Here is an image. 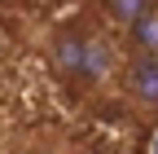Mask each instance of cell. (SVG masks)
I'll use <instances>...</instances> for the list:
<instances>
[{
  "label": "cell",
  "mask_w": 158,
  "mask_h": 154,
  "mask_svg": "<svg viewBox=\"0 0 158 154\" xmlns=\"http://www.w3.org/2000/svg\"><path fill=\"white\" fill-rule=\"evenodd\" d=\"M132 35H136V44H141L145 53H158V13L149 9V13H141L132 22Z\"/></svg>",
  "instance_id": "obj_5"
},
{
  "label": "cell",
  "mask_w": 158,
  "mask_h": 154,
  "mask_svg": "<svg viewBox=\"0 0 158 154\" xmlns=\"http://www.w3.org/2000/svg\"><path fill=\"white\" fill-rule=\"evenodd\" d=\"M127 92L145 106H158V53L136 57L132 71H127Z\"/></svg>",
  "instance_id": "obj_2"
},
{
  "label": "cell",
  "mask_w": 158,
  "mask_h": 154,
  "mask_svg": "<svg viewBox=\"0 0 158 154\" xmlns=\"http://www.w3.org/2000/svg\"><path fill=\"white\" fill-rule=\"evenodd\" d=\"M114 66V53L106 40H97V35H88V44H84V75H79V84H97V79H106Z\"/></svg>",
  "instance_id": "obj_3"
},
{
  "label": "cell",
  "mask_w": 158,
  "mask_h": 154,
  "mask_svg": "<svg viewBox=\"0 0 158 154\" xmlns=\"http://www.w3.org/2000/svg\"><path fill=\"white\" fill-rule=\"evenodd\" d=\"M101 5H106V13L114 22H123V27H132L141 13H149V0H101Z\"/></svg>",
  "instance_id": "obj_4"
},
{
  "label": "cell",
  "mask_w": 158,
  "mask_h": 154,
  "mask_svg": "<svg viewBox=\"0 0 158 154\" xmlns=\"http://www.w3.org/2000/svg\"><path fill=\"white\" fill-rule=\"evenodd\" d=\"M84 44H88V35H79V31H57L53 35V44H48V57H53V71L62 75V79L79 84V75H84Z\"/></svg>",
  "instance_id": "obj_1"
}]
</instances>
